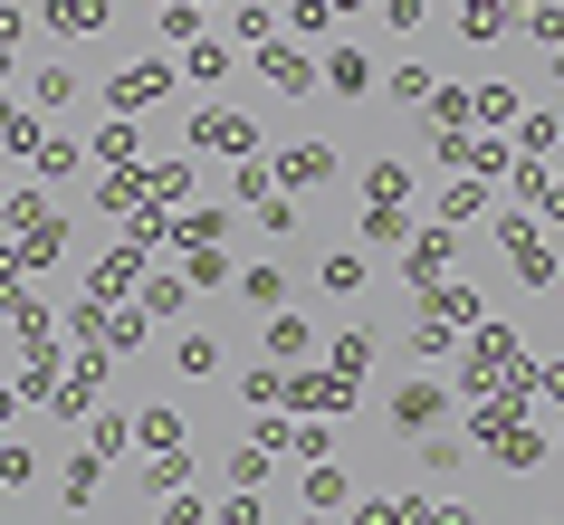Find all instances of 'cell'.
I'll use <instances>...</instances> for the list:
<instances>
[{
	"label": "cell",
	"instance_id": "obj_1",
	"mask_svg": "<svg viewBox=\"0 0 564 525\" xmlns=\"http://www.w3.org/2000/svg\"><path fill=\"white\" fill-rule=\"evenodd\" d=\"M163 87H173V58H134V67H116V77H106V106H116V116H144Z\"/></svg>",
	"mask_w": 564,
	"mask_h": 525
},
{
	"label": "cell",
	"instance_id": "obj_2",
	"mask_svg": "<svg viewBox=\"0 0 564 525\" xmlns=\"http://www.w3.org/2000/svg\"><path fill=\"white\" fill-rule=\"evenodd\" d=\"M259 77L278 96H316V87H326V67L306 58V48H288V39H268V48H259Z\"/></svg>",
	"mask_w": 564,
	"mask_h": 525
},
{
	"label": "cell",
	"instance_id": "obj_3",
	"mask_svg": "<svg viewBox=\"0 0 564 525\" xmlns=\"http://www.w3.org/2000/svg\"><path fill=\"white\" fill-rule=\"evenodd\" d=\"M192 144H202V153H230V163H239V153H259V124L230 116V106H202V116H192Z\"/></svg>",
	"mask_w": 564,
	"mask_h": 525
},
{
	"label": "cell",
	"instance_id": "obj_4",
	"mask_svg": "<svg viewBox=\"0 0 564 525\" xmlns=\"http://www.w3.org/2000/svg\"><path fill=\"white\" fill-rule=\"evenodd\" d=\"M288 402L297 411H355V382L345 373H288Z\"/></svg>",
	"mask_w": 564,
	"mask_h": 525
},
{
	"label": "cell",
	"instance_id": "obj_5",
	"mask_svg": "<svg viewBox=\"0 0 564 525\" xmlns=\"http://www.w3.org/2000/svg\"><path fill=\"white\" fill-rule=\"evenodd\" d=\"M373 77H383V67L364 58V48H335V58H326V87L345 96V106H364V96H373Z\"/></svg>",
	"mask_w": 564,
	"mask_h": 525
},
{
	"label": "cell",
	"instance_id": "obj_6",
	"mask_svg": "<svg viewBox=\"0 0 564 525\" xmlns=\"http://www.w3.org/2000/svg\"><path fill=\"white\" fill-rule=\"evenodd\" d=\"M441 382H402V392H392V430H431V420H441Z\"/></svg>",
	"mask_w": 564,
	"mask_h": 525
},
{
	"label": "cell",
	"instance_id": "obj_7",
	"mask_svg": "<svg viewBox=\"0 0 564 525\" xmlns=\"http://www.w3.org/2000/svg\"><path fill=\"white\" fill-rule=\"evenodd\" d=\"M278 173L297 182V192H316V182H335V144H297V153H268Z\"/></svg>",
	"mask_w": 564,
	"mask_h": 525
},
{
	"label": "cell",
	"instance_id": "obj_8",
	"mask_svg": "<svg viewBox=\"0 0 564 525\" xmlns=\"http://www.w3.org/2000/svg\"><path fill=\"white\" fill-rule=\"evenodd\" d=\"M96 163H106V173H134V153H144V144H134V116H116V124H106V134H96Z\"/></svg>",
	"mask_w": 564,
	"mask_h": 525
},
{
	"label": "cell",
	"instance_id": "obj_9",
	"mask_svg": "<svg viewBox=\"0 0 564 525\" xmlns=\"http://www.w3.org/2000/svg\"><path fill=\"white\" fill-rule=\"evenodd\" d=\"M316 287H326V296H364V249H326Z\"/></svg>",
	"mask_w": 564,
	"mask_h": 525
},
{
	"label": "cell",
	"instance_id": "obj_10",
	"mask_svg": "<svg viewBox=\"0 0 564 525\" xmlns=\"http://www.w3.org/2000/svg\"><path fill=\"white\" fill-rule=\"evenodd\" d=\"M306 344H316L306 316H268V363H306Z\"/></svg>",
	"mask_w": 564,
	"mask_h": 525
},
{
	"label": "cell",
	"instance_id": "obj_11",
	"mask_svg": "<svg viewBox=\"0 0 564 525\" xmlns=\"http://www.w3.org/2000/svg\"><path fill=\"white\" fill-rule=\"evenodd\" d=\"M48 30H67V39L106 30V0H48Z\"/></svg>",
	"mask_w": 564,
	"mask_h": 525
},
{
	"label": "cell",
	"instance_id": "obj_12",
	"mask_svg": "<svg viewBox=\"0 0 564 525\" xmlns=\"http://www.w3.org/2000/svg\"><path fill=\"white\" fill-rule=\"evenodd\" d=\"M421 306L441 325H478V287H421Z\"/></svg>",
	"mask_w": 564,
	"mask_h": 525
},
{
	"label": "cell",
	"instance_id": "obj_13",
	"mask_svg": "<svg viewBox=\"0 0 564 525\" xmlns=\"http://www.w3.org/2000/svg\"><path fill=\"white\" fill-rule=\"evenodd\" d=\"M449 249H459V239H412V287H441V267H449Z\"/></svg>",
	"mask_w": 564,
	"mask_h": 525
},
{
	"label": "cell",
	"instance_id": "obj_14",
	"mask_svg": "<svg viewBox=\"0 0 564 525\" xmlns=\"http://www.w3.org/2000/svg\"><path fill=\"white\" fill-rule=\"evenodd\" d=\"M230 48H220V39H192V67H182V77H202V87H220V77H230Z\"/></svg>",
	"mask_w": 564,
	"mask_h": 525
},
{
	"label": "cell",
	"instance_id": "obj_15",
	"mask_svg": "<svg viewBox=\"0 0 564 525\" xmlns=\"http://www.w3.org/2000/svg\"><path fill=\"white\" fill-rule=\"evenodd\" d=\"M30 163H39V173H48V182H58V173H77V163H87V153L67 144V134H39V144H30Z\"/></svg>",
	"mask_w": 564,
	"mask_h": 525
},
{
	"label": "cell",
	"instance_id": "obj_16",
	"mask_svg": "<svg viewBox=\"0 0 564 525\" xmlns=\"http://www.w3.org/2000/svg\"><path fill=\"white\" fill-rule=\"evenodd\" d=\"M173 373H192V382L220 373V344H210V335H182V344H173Z\"/></svg>",
	"mask_w": 564,
	"mask_h": 525
},
{
	"label": "cell",
	"instance_id": "obj_17",
	"mask_svg": "<svg viewBox=\"0 0 564 525\" xmlns=\"http://www.w3.org/2000/svg\"><path fill=\"white\" fill-rule=\"evenodd\" d=\"M527 39L535 48H564V0H527Z\"/></svg>",
	"mask_w": 564,
	"mask_h": 525
},
{
	"label": "cell",
	"instance_id": "obj_18",
	"mask_svg": "<svg viewBox=\"0 0 564 525\" xmlns=\"http://www.w3.org/2000/svg\"><path fill=\"white\" fill-rule=\"evenodd\" d=\"M459 30H469V39H498L507 30V0H459Z\"/></svg>",
	"mask_w": 564,
	"mask_h": 525
},
{
	"label": "cell",
	"instance_id": "obj_19",
	"mask_svg": "<svg viewBox=\"0 0 564 525\" xmlns=\"http://www.w3.org/2000/svg\"><path fill=\"white\" fill-rule=\"evenodd\" d=\"M449 335H459V325H441V316H412V353H421V363H441V353H449Z\"/></svg>",
	"mask_w": 564,
	"mask_h": 525
},
{
	"label": "cell",
	"instance_id": "obj_20",
	"mask_svg": "<svg viewBox=\"0 0 564 525\" xmlns=\"http://www.w3.org/2000/svg\"><path fill=\"white\" fill-rule=\"evenodd\" d=\"M239 296H249V306H268V316H278V296H288V277H278V267H249V277H239Z\"/></svg>",
	"mask_w": 564,
	"mask_h": 525
},
{
	"label": "cell",
	"instance_id": "obj_21",
	"mask_svg": "<svg viewBox=\"0 0 564 525\" xmlns=\"http://www.w3.org/2000/svg\"><path fill=\"white\" fill-rule=\"evenodd\" d=\"M392 106H431V67H392Z\"/></svg>",
	"mask_w": 564,
	"mask_h": 525
},
{
	"label": "cell",
	"instance_id": "obj_22",
	"mask_svg": "<svg viewBox=\"0 0 564 525\" xmlns=\"http://www.w3.org/2000/svg\"><path fill=\"white\" fill-rule=\"evenodd\" d=\"M182 267H192L202 287H220V277H230V259H220V239H192V259H182Z\"/></svg>",
	"mask_w": 564,
	"mask_h": 525
},
{
	"label": "cell",
	"instance_id": "obj_23",
	"mask_svg": "<svg viewBox=\"0 0 564 525\" xmlns=\"http://www.w3.org/2000/svg\"><path fill=\"white\" fill-rule=\"evenodd\" d=\"M230 30H239V39H259V48H268V30H278V10H268V0H239V10H230Z\"/></svg>",
	"mask_w": 564,
	"mask_h": 525
},
{
	"label": "cell",
	"instance_id": "obj_24",
	"mask_svg": "<svg viewBox=\"0 0 564 525\" xmlns=\"http://www.w3.org/2000/svg\"><path fill=\"white\" fill-rule=\"evenodd\" d=\"M30 96H39V106H48V116H58L67 96H77V77H67V67H39V77H30Z\"/></svg>",
	"mask_w": 564,
	"mask_h": 525
},
{
	"label": "cell",
	"instance_id": "obj_25",
	"mask_svg": "<svg viewBox=\"0 0 564 525\" xmlns=\"http://www.w3.org/2000/svg\"><path fill=\"white\" fill-rule=\"evenodd\" d=\"M134 439H144V449H182V420H173V411H144V420H134Z\"/></svg>",
	"mask_w": 564,
	"mask_h": 525
},
{
	"label": "cell",
	"instance_id": "obj_26",
	"mask_svg": "<svg viewBox=\"0 0 564 525\" xmlns=\"http://www.w3.org/2000/svg\"><path fill=\"white\" fill-rule=\"evenodd\" d=\"M96 478H106V459H77V468L58 478V496H67V506H87V496H96Z\"/></svg>",
	"mask_w": 564,
	"mask_h": 525
},
{
	"label": "cell",
	"instance_id": "obj_27",
	"mask_svg": "<svg viewBox=\"0 0 564 525\" xmlns=\"http://www.w3.org/2000/svg\"><path fill=\"white\" fill-rule=\"evenodd\" d=\"M364 363H373V335H335V373L355 382V373H364Z\"/></svg>",
	"mask_w": 564,
	"mask_h": 525
},
{
	"label": "cell",
	"instance_id": "obj_28",
	"mask_svg": "<svg viewBox=\"0 0 564 525\" xmlns=\"http://www.w3.org/2000/svg\"><path fill=\"white\" fill-rule=\"evenodd\" d=\"M364 239H373V249H392V239H402V210L373 201V210H364Z\"/></svg>",
	"mask_w": 564,
	"mask_h": 525
},
{
	"label": "cell",
	"instance_id": "obj_29",
	"mask_svg": "<svg viewBox=\"0 0 564 525\" xmlns=\"http://www.w3.org/2000/svg\"><path fill=\"white\" fill-rule=\"evenodd\" d=\"M124 287H134V249H116V259L96 267V296H124Z\"/></svg>",
	"mask_w": 564,
	"mask_h": 525
},
{
	"label": "cell",
	"instance_id": "obj_30",
	"mask_svg": "<svg viewBox=\"0 0 564 525\" xmlns=\"http://www.w3.org/2000/svg\"><path fill=\"white\" fill-rule=\"evenodd\" d=\"M306 496H316V506H335V496H345V478H335L326 459H306Z\"/></svg>",
	"mask_w": 564,
	"mask_h": 525
},
{
	"label": "cell",
	"instance_id": "obj_31",
	"mask_svg": "<svg viewBox=\"0 0 564 525\" xmlns=\"http://www.w3.org/2000/svg\"><path fill=\"white\" fill-rule=\"evenodd\" d=\"M144 316H182V277H153V287H144Z\"/></svg>",
	"mask_w": 564,
	"mask_h": 525
},
{
	"label": "cell",
	"instance_id": "obj_32",
	"mask_svg": "<svg viewBox=\"0 0 564 525\" xmlns=\"http://www.w3.org/2000/svg\"><path fill=\"white\" fill-rule=\"evenodd\" d=\"M163 525H210V496H173V506H163Z\"/></svg>",
	"mask_w": 564,
	"mask_h": 525
},
{
	"label": "cell",
	"instance_id": "obj_33",
	"mask_svg": "<svg viewBox=\"0 0 564 525\" xmlns=\"http://www.w3.org/2000/svg\"><path fill=\"white\" fill-rule=\"evenodd\" d=\"M383 20H392V30H421V20H431V0H383Z\"/></svg>",
	"mask_w": 564,
	"mask_h": 525
},
{
	"label": "cell",
	"instance_id": "obj_34",
	"mask_svg": "<svg viewBox=\"0 0 564 525\" xmlns=\"http://www.w3.org/2000/svg\"><path fill=\"white\" fill-rule=\"evenodd\" d=\"M535 382H545V392H555V402H564V363H545V373H535Z\"/></svg>",
	"mask_w": 564,
	"mask_h": 525
},
{
	"label": "cell",
	"instance_id": "obj_35",
	"mask_svg": "<svg viewBox=\"0 0 564 525\" xmlns=\"http://www.w3.org/2000/svg\"><path fill=\"white\" fill-rule=\"evenodd\" d=\"M10 411H20V392H0V430H10Z\"/></svg>",
	"mask_w": 564,
	"mask_h": 525
},
{
	"label": "cell",
	"instance_id": "obj_36",
	"mask_svg": "<svg viewBox=\"0 0 564 525\" xmlns=\"http://www.w3.org/2000/svg\"><path fill=\"white\" fill-rule=\"evenodd\" d=\"M555 87H564V48H555Z\"/></svg>",
	"mask_w": 564,
	"mask_h": 525
},
{
	"label": "cell",
	"instance_id": "obj_37",
	"mask_svg": "<svg viewBox=\"0 0 564 525\" xmlns=\"http://www.w3.org/2000/svg\"><path fill=\"white\" fill-rule=\"evenodd\" d=\"M0 77H10V48H0Z\"/></svg>",
	"mask_w": 564,
	"mask_h": 525
},
{
	"label": "cell",
	"instance_id": "obj_38",
	"mask_svg": "<svg viewBox=\"0 0 564 525\" xmlns=\"http://www.w3.org/2000/svg\"><path fill=\"white\" fill-rule=\"evenodd\" d=\"M297 525H326V516H297Z\"/></svg>",
	"mask_w": 564,
	"mask_h": 525
}]
</instances>
